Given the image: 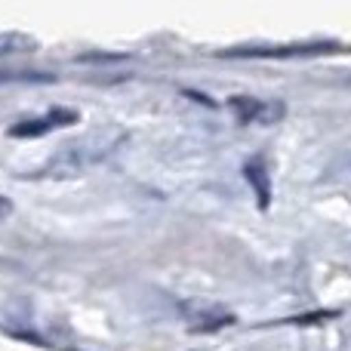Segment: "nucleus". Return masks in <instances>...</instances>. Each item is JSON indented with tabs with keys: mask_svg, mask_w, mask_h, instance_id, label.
Here are the masks:
<instances>
[{
	"mask_svg": "<svg viewBox=\"0 0 351 351\" xmlns=\"http://www.w3.org/2000/svg\"><path fill=\"white\" fill-rule=\"evenodd\" d=\"M243 176H247V182L253 185L256 197H259V210H268V204H271V185H268V170L262 160H250L247 167H243Z\"/></svg>",
	"mask_w": 351,
	"mask_h": 351,
	"instance_id": "obj_3",
	"label": "nucleus"
},
{
	"mask_svg": "<svg viewBox=\"0 0 351 351\" xmlns=\"http://www.w3.org/2000/svg\"><path fill=\"white\" fill-rule=\"evenodd\" d=\"M53 74L47 71H0V86L3 84H53Z\"/></svg>",
	"mask_w": 351,
	"mask_h": 351,
	"instance_id": "obj_6",
	"label": "nucleus"
},
{
	"mask_svg": "<svg viewBox=\"0 0 351 351\" xmlns=\"http://www.w3.org/2000/svg\"><path fill=\"white\" fill-rule=\"evenodd\" d=\"M182 311L188 315V330L191 333H216L222 327H231L234 324V315L219 305H200V302H185Z\"/></svg>",
	"mask_w": 351,
	"mask_h": 351,
	"instance_id": "obj_2",
	"label": "nucleus"
},
{
	"mask_svg": "<svg viewBox=\"0 0 351 351\" xmlns=\"http://www.w3.org/2000/svg\"><path fill=\"white\" fill-rule=\"evenodd\" d=\"M339 49L336 43H302V47H247V49H225V59H296V56H321Z\"/></svg>",
	"mask_w": 351,
	"mask_h": 351,
	"instance_id": "obj_1",
	"label": "nucleus"
},
{
	"mask_svg": "<svg viewBox=\"0 0 351 351\" xmlns=\"http://www.w3.org/2000/svg\"><path fill=\"white\" fill-rule=\"evenodd\" d=\"M34 47V40L25 34H0V56H10V53H22V49Z\"/></svg>",
	"mask_w": 351,
	"mask_h": 351,
	"instance_id": "obj_7",
	"label": "nucleus"
},
{
	"mask_svg": "<svg viewBox=\"0 0 351 351\" xmlns=\"http://www.w3.org/2000/svg\"><path fill=\"white\" fill-rule=\"evenodd\" d=\"M6 213H12V204H10V200H6V197H0V219H3Z\"/></svg>",
	"mask_w": 351,
	"mask_h": 351,
	"instance_id": "obj_12",
	"label": "nucleus"
},
{
	"mask_svg": "<svg viewBox=\"0 0 351 351\" xmlns=\"http://www.w3.org/2000/svg\"><path fill=\"white\" fill-rule=\"evenodd\" d=\"M284 114H287L284 102H274V99H268V102H262V108H259V117H256V123L268 127V123H278Z\"/></svg>",
	"mask_w": 351,
	"mask_h": 351,
	"instance_id": "obj_8",
	"label": "nucleus"
},
{
	"mask_svg": "<svg viewBox=\"0 0 351 351\" xmlns=\"http://www.w3.org/2000/svg\"><path fill=\"white\" fill-rule=\"evenodd\" d=\"M228 105H231V111H234V117L241 123H256V117H259V108H262L259 99H250V96H231Z\"/></svg>",
	"mask_w": 351,
	"mask_h": 351,
	"instance_id": "obj_4",
	"label": "nucleus"
},
{
	"mask_svg": "<svg viewBox=\"0 0 351 351\" xmlns=\"http://www.w3.org/2000/svg\"><path fill=\"white\" fill-rule=\"evenodd\" d=\"M49 130H53V123L47 117H37V121H22L16 127H10V136L12 139H37V136L49 133Z\"/></svg>",
	"mask_w": 351,
	"mask_h": 351,
	"instance_id": "obj_5",
	"label": "nucleus"
},
{
	"mask_svg": "<svg viewBox=\"0 0 351 351\" xmlns=\"http://www.w3.org/2000/svg\"><path fill=\"white\" fill-rule=\"evenodd\" d=\"M185 96H191L194 102H200V105H210V108H213V102H210V99H206V96H200V93H194V90H185Z\"/></svg>",
	"mask_w": 351,
	"mask_h": 351,
	"instance_id": "obj_11",
	"label": "nucleus"
},
{
	"mask_svg": "<svg viewBox=\"0 0 351 351\" xmlns=\"http://www.w3.org/2000/svg\"><path fill=\"white\" fill-rule=\"evenodd\" d=\"M47 121L53 123V127H71V123H77V114L68 111V108H53L47 114Z\"/></svg>",
	"mask_w": 351,
	"mask_h": 351,
	"instance_id": "obj_9",
	"label": "nucleus"
},
{
	"mask_svg": "<svg viewBox=\"0 0 351 351\" xmlns=\"http://www.w3.org/2000/svg\"><path fill=\"white\" fill-rule=\"evenodd\" d=\"M127 59V56L123 53H84V56H77V62L80 65H93V62H123Z\"/></svg>",
	"mask_w": 351,
	"mask_h": 351,
	"instance_id": "obj_10",
	"label": "nucleus"
}]
</instances>
